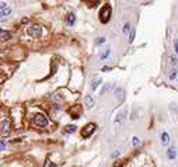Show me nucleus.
Here are the masks:
<instances>
[{"label": "nucleus", "mask_w": 178, "mask_h": 167, "mask_svg": "<svg viewBox=\"0 0 178 167\" xmlns=\"http://www.w3.org/2000/svg\"><path fill=\"white\" fill-rule=\"evenodd\" d=\"M177 76H178V72L175 70V68H174V70H171V75H170V79H171V80H174V79H175Z\"/></svg>", "instance_id": "21"}, {"label": "nucleus", "mask_w": 178, "mask_h": 167, "mask_svg": "<svg viewBox=\"0 0 178 167\" xmlns=\"http://www.w3.org/2000/svg\"><path fill=\"white\" fill-rule=\"evenodd\" d=\"M135 34H136V28H132L131 30V34H129V40H128L129 44H132L133 42V40H135Z\"/></svg>", "instance_id": "17"}, {"label": "nucleus", "mask_w": 178, "mask_h": 167, "mask_svg": "<svg viewBox=\"0 0 178 167\" xmlns=\"http://www.w3.org/2000/svg\"><path fill=\"white\" fill-rule=\"evenodd\" d=\"M174 46H175V52L178 53V40H174Z\"/></svg>", "instance_id": "25"}, {"label": "nucleus", "mask_w": 178, "mask_h": 167, "mask_svg": "<svg viewBox=\"0 0 178 167\" xmlns=\"http://www.w3.org/2000/svg\"><path fill=\"white\" fill-rule=\"evenodd\" d=\"M111 14H112V9L109 4H105V6L101 7V10L98 13V17H100V21L103 24H107L109 23V20H111Z\"/></svg>", "instance_id": "1"}, {"label": "nucleus", "mask_w": 178, "mask_h": 167, "mask_svg": "<svg viewBox=\"0 0 178 167\" xmlns=\"http://www.w3.org/2000/svg\"><path fill=\"white\" fill-rule=\"evenodd\" d=\"M81 112H83V107L81 105H75V107H72L69 109V114L72 115L73 119H79L81 117Z\"/></svg>", "instance_id": "5"}, {"label": "nucleus", "mask_w": 178, "mask_h": 167, "mask_svg": "<svg viewBox=\"0 0 178 167\" xmlns=\"http://www.w3.org/2000/svg\"><path fill=\"white\" fill-rule=\"evenodd\" d=\"M44 166H45V167H49V166L55 167V166H56V164H55V163H52V161H49V160H46V163H45V164H44Z\"/></svg>", "instance_id": "23"}, {"label": "nucleus", "mask_w": 178, "mask_h": 167, "mask_svg": "<svg viewBox=\"0 0 178 167\" xmlns=\"http://www.w3.org/2000/svg\"><path fill=\"white\" fill-rule=\"evenodd\" d=\"M116 156H119V150H115L114 153H112V157H116Z\"/></svg>", "instance_id": "28"}, {"label": "nucleus", "mask_w": 178, "mask_h": 167, "mask_svg": "<svg viewBox=\"0 0 178 167\" xmlns=\"http://www.w3.org/2000/svg\"><path fill=\"white\" fill-rule=\"evenodd\" d=\"M167 157H168L170 160H174V159L177 157V149H175L174 146L168 149V152H167Z\"/></svg>", "instance_id": "8"}, {"label": "nucleus", "mask_w": 178, "mask_h": 167, "mask_svg": "<svg viewBox=\"0 0 178 167\" xmlns=\"http://www.w3.org/2000/svg\"><path fill=\"white\" fill-rule=\"evenodd\" d=\"M84 103H86L87 108H93V107H94V98H93L91 96H88V94H87L86 97H84Z\"/></svg>", "instance_id": "9"}, {"label": "nucleus", "mask_w": 178, "mask_h": 167, "mask_svg": "<svg viewBox=\"0 0 178 167\" xmlns=\"http://www.w3.org/2000/svg\"><path fill=\"white\" fill-rule=\"evenodd\" d=\"M131 30H132V27H131V24L126 23L125 25H123V30H122V31H123V34H129V31H131Z\"/></svg>", "instance_id": "19"}, {"label": "nucleus", "mask_w": 178, "mask_h": 167, "mask_svg": "<svg viewBox=\"0 0 178 167\" xmlns=\"http://www.w3.org/2000/svg\"><path fill=\"white\" fill-rule=\"evenodd\" d=\"M32 122H34L35 127H39V128H44L48 125V118H46L45 114H37V115L34 117V119H32Z\"/></svg>", "instance_id": "2"}, {"label": "nucleus", "mask_w": 178, "mask_h": 167, "mask_svg": "<svg viewBox=\"0 0 178 167\" xmlns=\"http://www.w3.org/2000/svg\"><path fill=\"white\" fill-rule=\"evenodd\" d=\"M161 143L164 145V146H167V145L170 143V135H168L167 132L161 133Z\"/></svg>", "instance_id": "12"}, {"label": "nucleus", "mask_w": 178, "mask_h": 167, "mask_svg": "<svg viewBox=\"0 0 178 167\" xmlns=\"http://www.w3.org/2000/svg\"><path fill=\"white\" fill-rule=\"evenodd\" d=\"M76 129H77L76 125H66V127H65V132L66 133H73V132H76Z\"/></svg>", "instance_id": "15"}, {"label": "nucleus", "mask_w": 178, "mask_h": 167, "mask_svg": "<svg viewBox=\"0 0 178 167\" xmlns=\"http://www.w3.org/2000/svg\"><path fill=\"white\" fill-rule=\"evenodd\" d=\"M81 1H84L88 7H95L98 4V0H81Z\"/></svg>", "instance_id": "16"}, {"label": "nucleus", "mask_w": 178, "mask_h": 167, "mask_svg": "<svg viewBox=\"0 0 178 167\" xmlns=\"http://www.w3.org/2000/svg\"><path fill=\"white\" fill-rule=\"evenodd\" d=\"M27 34L31 38H39L41 35H42V27H39V25H32V27L27 28Z\"/></svg>", "instance_id": "3"}, {"label": "nucleus", "mask_w": 178, "mask_h": 167, "mask_svg": "<svg viewBox=\"0 0 178 167\" xmlns=\"http://www.w3.org/2000/svg\"><path fill=\"white\" fill-rule=\"evenodd\" d=\"M109 56V48H107V49H104L103 53L100 55V59H105V58H108Z\"/></svg>", "instance_id": "18"}, {"label": "nucleus", "mask_w": 178, "mask_h": 167, "mask_svg": "<svg viewBox=\"0 0 178 167\" xmlns=\"http://www.w3.org/2000/svg\"><path fill=\"white\" fill-rule=\"evenodd\" d=\"M0 37H1V41H9L10 38H11V34H10L9 31L1 30V31H0Z\"/></svg>", "instance_id": "13"}, {"label": "nucleus", "mask_w": 178, "mask_h": 167, "mask_svg": "<svg viewBox=\"0 0 178 167\" xmlns=\"http://www.w3.org/2000/svg\"><path fill=\"white\" fill-rule=\"evenodd\" d=\"M171 60H172V65L175 66V65H177V58H175V56H171Z\"/></svg>", "instance_id": "26"}, {"label": "nucleus", "mask_w": 178, "mask_h": 167, "mask_svg": "<svg viewBox=\"0 0 178 167\" xmlns=\"http://www.w3.org/2000/svg\"><path fill=\"white\" fill-rule=\"evenodd\" d=\"M125 117H126V109H122L121 112H118L116 117H115V122H121L125 119Z\"/></svg>", "instance_id": "10"}, {"label": "nucleus", "mask_w": 178, "mask_h": 167, "mask_svg": "<svg viewBox=\"0 0 178 167\" xmlns=\"http://www.w3.org/2000/svg\"><path fill=\"white\" fill-rule=\"evenodd\" d=\"M10 13H11L10 7H7L6 3H1V6H0V16H1V20H4V17H7Z\"/></svg>", "instance_id": "7"}, {"label": "nucleus", "mask_w": 178, "mask_h": 167, "mask_svg": "<svg viewBox=\"0 0 178 167\" xmlns=\"http://www.w3.org/2000/svg\"><path fill=\"white\" fill-rule=\"evenodd\" d=\"M95 128H97V127H95V124L88 122L86 127L83 128V131H81V136H83V138H90V136L93 135V132L95 131Z\"/></svg>", "instance_id": "4"}, {"label": "nucleus", "mask_w": 178, "mask_h": 167, "mask_svg": "<svg viewBox=\"0 0 178 167\" xmlns=\"http://www.w3.org/2000/svg\"><path fill=\"white\" fill-rule=\"evenodd\" d=\"M4 148H6V142H4V140H1V143H0V149L4 150Z\"/></svg>", "instance_id": "24"}, {"label": "nucleus", "mask_w": 178, "mask_h": 167, "mask_svg": "<svg viewBox=\"0 0 178 167\" xmlns=\"http://www.w3.org/2000/svg\"><path fill=\"white\" fill-rule=\"evenodd\" d=\"M139 143H140V139H139L138 136H133V138H132V145H133V146H138Z\"/></svg>", "instance_id": "20"}, {"label": "nucleus", "mask_w": 178, "mask_h": 167, "mask_svg": "<svg viewBox=\"0 0 178 167\" xmlns=\"http://www.w3.org/2000/svg\"><path fill=\"white\" fill-rule=\"evenodd\" d=\"M103 83V79L101 77H97V79H94V80L91 81V90H97L98 86Z\"/></svg>", "instance_id": "11"}, {"label": "nucleus", "mask_w": 178, "mask_h": 167, "mask_svg": "<svg viewBox=\"0 0 178 167\" xmlns=\"http://www.w3.org/2000/svg\"><path fill=\"white\" fill-rule=\"evenodd\" d=\"M66 23H67V25H73V24L76 23V16L75 14H69L67 18H66Z\"/></svg>", "instance_id": "14"}, {"label": "nucleus", "mask_w": 178, "mask_h": 167, "mask_svg": "<svg viewBox=\"0 0 178 167\" xmlns=\"http://www.w3.org/2000/svg\"><path fill=\"white\" fill-rule=\"evenodd\" d=\"M0 125H1V136L4 138V136H7L10 133V122L7 121V119H3Z\"/></svg>", "instance_id": "6"}, {"label": "nucleus", "mask_w": 178, "mask_h": 167, "mask_svg": "<svg viewBox=\"0 0 178 167\" xmlns=\"http://www.w3.org/2000/svg\"><path fill=\"white\" fill-rule=\"evenodd\" d=\"M104 42H105V38H104V37H100V38L95 40V44H97V45H101V44H104Z\"/></svg>", "instance_id": "22"}, {"label": "nucleus", "mask_w": 178, "mask_h": 167, "mask_svg": "<svg viewBox=\"0 0 178 167\" xmlns=\"http://www.w3.org/2000/svg\"><path fill=\"white\" fill-rule=\"evenodd\" d=\"M131 119H136V108L133 109V114H132V118Z\"/></svg>", "instance_id": "27"}]
</instances>
